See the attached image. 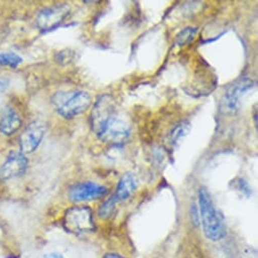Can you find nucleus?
I'll use <instances>...</instances> for the list:
<instances>
[{
  "mask_svg": "<svg viewBox=\"0 0 258 258\" xmlns=\"http://www.w3.org/2000/svg\"><path fill=\"white\" fill-rule=\"evenodd\" d=\"M94 134L98 139L107 144L121 145L130 137L131 126L115 111L97 128Z\"/></svg>",
  "mask_w": 258,
  "mask_h": 258,
  "instance_id": "7ed1b4c3",
  "label": "nucleus"
},
{
  "mask_svg": "<svg viewBox=\"0 0 258 258\" xmlns=\"http://www.w3.org/2000/svg\"><path fill=\"white\" fill-rule=\"evenodd\" d=\"M145 258H165V255L163 254V256L159 253V252H153V253H151L149 256H147V257H145Z\"/></svg>",
  "mask_w": 258,
  "mask_h": 258,
  "instance_id": "6ab92c4d",
  "label": "nucleus"
},
{
  "mask_svg": "<svg viewBox=\"0 0 258 258\" xmlns=\"http://www.w3.org/2000/svg\"><path fill=\"white\" fill-rule=\"evenodd\" d=\"M197 33H198V30L195 29V28H186V29L182 30L176 36V39H175L176 45L181 47V46H184V45L190 43L194 40Z\"/></svg>",
  "mask_w": 258,
  "mask_h": 258,
  "instance_id": "4468645a",
  "label": "nucleus"
},
{
  "mask_svg": "<svg viewBox=\"0 0 258 258\" xmlns=\"http://www.w3.org/2000/svg\"><path fill=\"white\" fill-rule=\"evenodd\" d=\"M64 228L75 235L93 233L95 224L91 208L87 206H75L65 212L63 218Z\"/></svg>",
  "mask_w": 258,
  "mask_h": 258,
  "instance_id": "20e7f679",
  "label": "nucleus"
},
{
  "mask_svg": "<svg viewBox=\"0 0 258 258\" xmlns=\"http://www.w3.org/2000/svg\"><path fill=\"white\" fill-rule=\"evenodd\" d=\"M23 59L15 53H0V65L9 67H18Z\"/></svg>",
  "mask_w": 258,
  "mask_h": 258,
  "instance_id": "2eb2a0df",
  "label": "nucleus"
},
{
  "mask_svg": "<svg viewBox=\"0 0 258 258\" xmlns=\"http://www.w3.org/2000/svg\"><path fill=\"white\" fill-rule=\"evenodd\" d=\"M69 14L67 6H59L43 10L37 18V26L43 32L56 29Z\"/></svg>",
  "mask_w": 258,
  "mask_h": 258,
  "instance_id": "6e6552de",
  "label": "nucleus"
},
{
  "mask_svg": "<svg viewBox=\"0 0 258 258\" xmlns=\"http://www.w3.org/2000/svg\"><path fill=\"white\" fill-rule=\"evenodd\" d=\"M139 180L137 176L131 172H127L119 179L115 191L112 195L116 203H121L130 198L138 188Z\"/></svg>",
  "mask_w": 258,
  "mask_h": 258,
  "instance_id": "9d476101",
  "label": "nucleus"
},
{
  "mask_svg": "<svg viewBox=\"0 0 258 258\" xmlns=\"http://www.w3.org/2000/svg\"><path fill=\"white\" fill-rule=\"evenodd\" d=\"M45 258H66L64 255L58 252H51L45 255Z\"/></svg>",
  "mask_w": 258,
  "mask_h": 258,
  "instance_id": "a211bd4d",
  "label": "nucleus"
},
{
  "mask_svg": "<svg viewBox=\"0 0 258 258\" xmlns=\"http://www.w3.org/2000/svg\"><path fill=\"white\" fill-rule=\"evenodd\" d=\"M198 208L203 235L213 244L224 241L228 235L227 226L221 212L216 207L209 190L201 187L198 192Z\"/></svg>",
  "mask_w": 258,
  "mask_h": 258,
  "instance_id": "f257e3e1",
  "label": "nucleus"
},
{
  "mask_svg": "<svg viewBox=\"0 0 258 258\" xmlns=\"http://www.w3.org/2000/svg\"><path fill=\"white\" fill-rule=\"evenodd\" d=\"M22 125V119L16 111L7 112L0 119V132L11 136L16 133Z\"/></svg>",
  "mask_w": 258,
  "mask_h": 258,
  "instance_id": "9b49d317",
  "label": "nucleus"
},
{
  "mask_svg": "<svg viewBox=\"0 0 258 258\" xmlns=\"http://www.w3.org/2000/svg\"><path fill=\"white\" fill-rule=\"evenodd\" d=\"M189 131H190L189 121L184 120L177 123L175 126H173V128L169 133V136H168L169 143L172 146H177L188 135Z\"/></svg>",
  "mask_w": 258,
  "mask_h": 258,
  "instance_id": "f8f14e48",
  "label": "nucleus"
},
{
  "mask_svg": "<svg viewBox=\"0 0 258 258\" xmlns=\"http://www.w3.org/2000/svg\"><path fill=\"white\" fill-rule=\"evenodd\" d=\"M108 194V188L95 182H81L74 184L68 191L69 200L74 204L98 201Z\"/></svg>",
  "mask_w": 258,
  "mask_h": 258,
  "instance_id": "39448f33",
  "label": "nucleus"
},
{
  "mask_svg": "<svg viewBox=\"0 0 258 258\" xmlns=\"http://www.w3.org/2000/svg\"><path fill=\"white\" fill-rule=\"evenodd\" d=\"M46 132V126L41 121L32 122L23 132L20 138V146L23 154H30L36 151L41 144Z\"/></svg>",
  "mask_w": 258,
  "mask_h": 258,
  "instance_id": "423d86ee",
  "label": "nucleus"
},
{
  "mask_svg": "<svg viewBox=\"0 0 258 258\" xmlns=\"http://www.w3.org/2000/svg\"><path fill=\"white\" fill-rule=\"evenodd\" d=\"M52 102L57 112L65 118H73L88 109L91 96L81 90L59 91L54 94Z\"/></svg>",
  "mask_w": 258,
  "mask_h": 258,
  "instance_id": "f03ea898",
  "label": "nucleus"
},
{
  "mask_svg": "<svg viewBox=\"0 0 258 258\" xmlns=\"http://www.w3.org/2000/svg\"><path fill=\"white\" fill-rule=\"evenodd\" d=\"M100 258H126L124 256H122L120 253L115 252V251H108L105 252Z\"/></svg>",
  "mask_w": 258,
  "mask_h": 258,
  "instance_id": "f3484780",
  "label": "nucleus"
},
{
  "mask_svg": "<svg viewBox=\"0 0 258 258\" xmlns=\"http://www.w3.org/2000/svg\"><path fill=\"white\" fill-rule=\"evenodd\" d=\"M253 81L249 78H241L232 84L224 95L223 105L229 112H236L238 110L241 97L253 88Z\"/></svg>",
  "mask_w": 258,
  "mask_h": 258,
  "instance_id": "0eeeda50",
  "label": "nucleus"
},
{
  "mask_svg": "<svg viewBox=\"0 0 258 258\" xmlns=\"http://www.w3.org/2000/svg\"><path fill=\"white\" fill-rule=\"evenodd\" d=\"M116 205H117V203L113 199L112 196H110L107 200H105L103 203H101V205L97 211V215H98L99 219H101V220L109 219L112 216V214L114 213Z\"/></svg>",
  "mask_w": 258,
  "mask_h": 258,
  "instance_id": "ddd939ff",
  "label": "nucleus"
},
{
  "mask_svg": "<svg viewBox=\"0 0 258 258\" xmlns=\"http://www.w3.org/2000/svg\"><path fill=\"white\" fill-rule=\"evenodd\" d=\"M203 258H209V257H203Z\"/></svg>",
  "mask_w": 258,
  "mask_h": 258,
  "instance_id": "aec40b11",
  "label": "nucleus"
},
{
  "mask_svg": "<svg viewBox=\"0 0 258 258\" xmlns=\"http://www.w3.org/2000/svg\"><path fill=\"white\" fill-rule=\"evenodd\" d=\"M28 167V159L23 153L12 152L0 167V178L12 179L23 175Z\"/></svg>",
  "mask_w": 258,
  "mask_h": 258,
  "instance_id": "1a4fd4ad",
  "label": "nucleus"
},
{
  "mask_svg": "<svg viewBox=\"0 0 258 258\" xmlns=\"http://www.w3.org/2000/svg\"><path fill=\"white\" fill-rule=\"evenodd\" d=\"M177 258H203V257H198V254L192 249H181L180 252H178Z\"/></svg>",
  "mask_w": 258,
  "mask_h": 258,
  "instance_id": "dca6fc26",
  "label": "nucleus"
}]
</instances>
